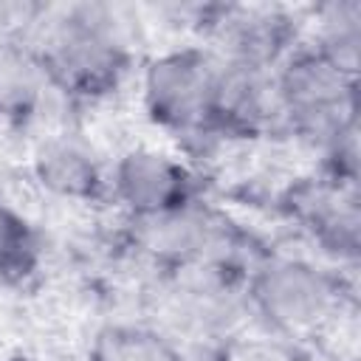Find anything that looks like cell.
I'll return each mask as SVG.
<instances>
[{
    "instance_id": "ac0fdd59",
    "label": "cell",
    "mask_w": 361,
    "mask_h": 361,
    "mask_svg": "<svg viewBox=\"0 0 361 361\" xmlns=\"http://www.w3.org/2000/svg\"><path fill=\"white\" fill-rule=\"evenodd\" d=\"M8 361H37V358H31V355H11Z\"/></svg>"
},
{
    "instance_id": "ba28073f",
    "label": "cell",
    "mask_w": 361,
    "mask_h": 361,
    "mask_svg": "<svg viewBox=\"0 0 361 361\" xmlns=\"http://www.w3.org/2000/svg\"><path fill=\"white\" fill-rule=\"evenodd\" d=\"M285 217L333 262L353 268L361 254L358 186H341L324 175L296 178L279 197Z\"/></svg>"
},
{
    "instance_id": "e0dca14e",
    "label": "cell",
    "mask_w": 361,
    "mask_h": 361,
    "mask_svg": "<svg viewBox=\"0 0 361 361\" xmlns=\"http://www.w3.org/2000/svg\"><path fill=\"white\" fill-rule=\"evenodd\" d=\"M45 3L28 0H0V42L8 39H31L39 20L45 17Z\"/></svg>"
},
{
    "instance_id": "5bb4252c",
    "label": "cell",
    "mask_w": 361,
    "mask_h": 361,
    "mask_svg": "<svg viewBox=\"0 0 361 361\" xmlns=\"http://www.w3.org/2000/svg\"><path fill=\"white\" fill-rule=\"evenodd\" d=\"M90 361H186V353L155 324H113L99 333Z\"/></svg>"
},
{
    "instance_id": "52a82bcc",
    "label": "cell",
    "mask_w": 361,
    "mask_h": 361,
    "mask_svg": "<svg viewBox=\"0 0 361 361\" xmlns=\"http://www.w3.org/2000/svg\"><path fill=\"white\" fill-rule=\"evenodd\" d=\"M192 11L206 48L226 62L274 71L305 39V17L288 6L212 3Z\"/></svg>"
},
{
    "instance_id": "8992f818",
    "label": "cell",
    "mask_w": 361,
    "mask_h": 361,
    "mask_svg": "<svg viewBox=\"0 0 361 361\" xmlns=\"http://www.w3.org/2000/svg\"><path fill=\"white\" fill-rule=\"evenodd\" d=\"M217 56L206 45H178L144 65L141 102L147 118L192 144H217L209 130Z\"/></svg>"
},
{
    "instance_id": "4fadbf2b",
    "label": "cell",
    "mask_w": 361,
    "mask_h": 361,
    "mask_svg": "<svg viewBox=\"0 0 361 361\" xmlns=\"http://www.w3.org/2000/svg\"><path fill=\"white\" fill-rule=\"evenodd\" d=\"M313 31L305 37L313 48H319L327 59H333L341 71L358 76L361 65V0H327L310 8V20L305 25Z\"/></svg>"
},
{
    "instance_id": "3957f363",
    "label": "cell",
    "mask_w": 361,
    "mask_h": 361,
    "mask_svg": "<svg viewBox=\"0 0 361 361\" xmlns=\"http://www.w3.org/2000/svg\"><path fill=\"white\" fill-rule=\"evenodd\" d=\"M276 133L322 149L358 121V76L302 39L274 68Z\"/></svg>"
},
{
    "instance_id": "9c48e42d",
    "label": "cell",
    "mask_w": 361,
    "mask_h": 361,
    "mask_svg": "<svg viewBox=\"0 0 361 361\" xmlns=\"http://www.w3.org/2000/svg\"><path fill=\"white\" fill-rule=\"evenodd\" d=\"M107 195H113L130 220H144L200 200V180L178 155L155 147H133L107 172Z\"/></svg>"
},
{
    "instance_id": "7c38bea8",
    "label": "cell",
    "mask_w": 361,
    "mask_h": 361,
    "mask_svg": "<svg viewBox=\"0 0 361 361\" xmlns=\"http://www.w3.org/2000/svg\"><path fill=\"white\" fill-rule=\"evenodd\" d=\"M56 96L31 39L0 42V118L28 124L48 96Z\"/></svg>"
},
{
    "instance_id": "30bf717a",
    "label": "cell",
    "mask_w": 361,
    "mask_h": 361,
    "mask_svg": "<svg viewBox=\"0 0 361 361\" xmlns=\"http://www.w3.org/2000/svg\"><path fill=\"white\" fill-rule=\"evenodd\" d=\"M209 130L214 141H254L276 133L274 71L217 56Z\"/></svg>"
},
{
    "instance_id": "277c9868",
    "label": "cell",
    "mask_w": 361,
    "mask_h": 361,
    "mask_svg": "<svg viewBox=\"0 0 361 361\" xmlns=\"http://www.w3.org/2000/svg\"><path fill=\"white\" fill-rule=\"evenodd\" d=\"M243 268H195L158 274L155 327L172 336L180 347L223 344L234 338L248 316Z\"/></svg>"
},
{
    "instance_id": "7a4b0ae2",
    "label": "cell",
    "mask_w": 361,
    "mask_h": 361,
    "mask_svg": "<svg viewBox=\"0 0 361 361\" xmlns=\"http://www.w3.org/2000/svg\"><path fill=\"white\" fill-rule=\"evenodd\" d=\"M245 307L276 338H307L350 302L344 276L307 257L262 254L245 271Z\"/></svg>"
},
{
    "instance_id": "5b68a950",
    "label": "cell",
    "mask_w": 361,
    "mask_h": 361,
    "mask_svg": "<svg viewBox=\"0 0 361 361\" xmlns=\"http://www.w3.org/2000/svg\"><path fill=\"white\" fill-rule=\"evenodd\" d=\"M130 237L158 274L195 268H243L240 228L203 197L175 212L130 220Z\"/></svg>"
},
{
    "instance_id": "9a60e30c",
    "label": "cell",
    "mask_w": 361,
    "mask_h": 361,
    "mask_svg": "<svg viewBox=\"0 0 361 361\" xmlns=\"http://www.w3.org/2000/svg\"><path fill=\"white\" fill-rule=\"evenodd\" d=\"M42 259V240L34 223L0 197V285H25Z\"/></svg>"
},
{
    "instance_id": "8fae6325",
    "label": "cell",
    "mask_w": 361,
    "mask_h": 361,
    "mask_svg": "<svg viewBox=\"0 0 361 361\" xmlns=\"http://www.w3.org/2000/svg\"><path fill=\"white\" fill-rule=\"evenodd\" d=\"M31 172L48 195L62 200L90 203L107 195V172L99 155L82 135L71 130L51 133L37 144Z\"/></svg>"
},
{
    "instance_id": "6da1fadb",
    "label": "cell",
    "mask_w": 361,
    "mask_h": 361,
    "mask_svg": "<svg viewBox=\"0 0 361 361\" xmlns=\"http://www.w3.org/2000/svg\"><path fill=\"white\" fill-rule=\"evenodd\" d=\"M31 42L56 96L73 104L116 93L135 59V25L127 8L113 3L48 6Z\"/></svg>"
},
{
    "instance_id": "2e32d148",
    "label": "cell",
    "mask_w": 361,
    "mask_h": 361,
    "mask_svg": "<svg viewBox=\"0 0 361 361\" xmlns=\"http://www.w3.org/2000/svg\"><path fill=\"white\" fill-rule=\"evenodd\" d=\"M322 172L327 180L341 186H358V121L347 124L322 149Z\"/></svg>"
}]
</instances>
